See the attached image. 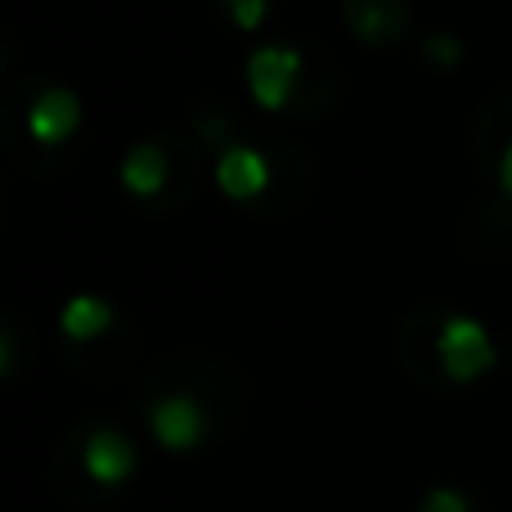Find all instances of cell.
<instances>
[{
  "label": "cell",
  "instance_id": "6da1fadb",
  "mask_svg": "<svg viewBox=\"0 0 512 512\" xmlns=\"http://www.w3.org/2000/svg\"><path fill=\"white\" fill-rule=\"evenodd\" d=\"M248 405V382L234 364L207 351L162 355L135 387V414L167 454H198L216 445Z\"/></svg>",
  "mask_w": 512,
  "mask_h": 512
},
{
  "label": "cell",
  "instance_id": "7a4b0ae2",
  "mask_svg": "<svg viewBox=\"0 0 512 512\" xmlns=\"http://www.w3.org/2000/svg\"><path fill=\"white\" fill-rule=\"evenodd\" d=\"M140 472V445L113 418H81L59 436L50 459V481L68 504L104 508Z\"/></svg>",
  "mask_w": 512,
  "mask_h": 512
},
{
  "label": "cell",
  "instance_id": "3957f363",
  "mask_svg": "<svg viewBox=\"0 0 512 512\" xmlns=\"http://www.w3.org/2000/svg\"><path fill=\"white\" fill-rule=\"evenodd\" d=\"M396 355L423 387H468L495 369L499 351L490 333L468 315L450 310H409L396 328Z\"/></svg>",
  "mask_w": 512,
  "mask_h": 512
},
{
  "label": "cell",
  "instance_id": "277c9868",
  "mask_svg": "<svg viewBox=\"0 0 512 512\" xmlns=\"http://www.w3.org/2000/svg\"><path fill=\"white\" fill-rule=\"evenodd\" d=\"M63 342H68V364L86 378L104 382L131 364L135 337L131 328L117 319V310L99 297H72L63 306Z\"/></svg>",
  "mask_w": 512,
  "mask_h": 512
},
{
  "label": "cell",
  "instance_id": "5b68a950",
  "mask_svg": "<svg viewBox=\"0 0 512 512\" xmlns=\"http://www.w3.org/2000/svg\"><path fill=\"white\" fill-rule=\"evenodd\" d=\"M176 153H185V140H140L122 162V185L135 198H162L176 185Z\"/></svg>",
  "mask_w": 512,
  "mask_h": 512
},
{
  "label": "cell",
  "instance_id": "8992f818",
  "mask_svg": "<svg viewBox=\"0 0 512 512\" xmlns=\"http://www.w3.org/2000/svg\"><path fill=\"white\" fill-rule=\"evenodd\" d=\"M216 180H221V189L234 203H265V194H270V185H274L270 149H252V144H243V140L225 144L221 162H216Z\"/></svg>",
  "mask_w": 512,
  "mask_h": 512
},
{
  "label": "cell",
  "instance_id": "52a82bcc",
  "mask_svg": "<svg viewBox=\"0 0 512 512\" xmlns=\"http://www.w3.org/2000/svg\"><path fill=\"white\" fill-rule=\"evenodd\" d=\"M301 77H306V59L297 50L265 45V50H256L248 59V86L261 99V108H270V113L292 104V90H297Z\"/></svg>",
  "mask_w": 512,
  "mask_h": 512
},
{
  "label": "cell",
  "instance_id": "ba28073f",
  "mask_svg": "<svg viewBox=\"0 0 512 512\" xmlns=\"http://www.w3.org/2000/svg\"><path fill=\"white\" fill-rule=\"evenodd\" d=\"M342 18L355 41L364 45H396L405 41L414 9L409 0H342Z\"/></svg>",
  "mask_w": 512,
  "mask_h": 512
},
{
  "label": "cell",
  "instance_id": "9c48e42d",
  "mask_svg": "<svg viewBox=\"0 0 512 512\" xmlns=\"http://www.w3.org/2000/svg\"><path fill=\"white\" fill-rule=\"evenodd\" d=\"M77 95L72 90H41V95L32 99V108H27V131H32L36 144H45V149H54V144H63L72 131H77Z\"/></svg>",
  "mask_w": 512,
  "mask_h": 512
},
{
  "label": "cell",
  "instance_id": "30bf717a",
  "mask_svg": "<svg viewBox=\"0 0 512 512\" xmlns=\"http://www.w3.org/2000/svg\"><path fill=\"white\" fill-rule=\"evenodd\" d=\"M512 144V86L499 90L477 117V135H472V158L486 176H499V158Z\"/></svg>",
  "mask_w": 512,
  "mask_h": 512
},
{
  "label": "cell",
  "instance_id": "8fae6325",
  "mask_svg": "<svg viewBox=\"0 0 512 512\" xmlns=\"http://www.w3.org/2000/svg\"><path fill=\"white\" fill-rule=\"evenodd\" d=\"M418 512H481L477 499L468 495V490L459 486H436L423 495V504H418Z\"/></svg>",
  "mask_w": 512,
  "mask_h": 512
},
{
  "label": "cell",
  "instance_id": "7c38bea8",
  "mask_svg": "<svg viewBox=\"0 0 512 512\" xmlns=\"http://www.w3.org/2000/svg\"><path fill=\"white\" fill-rule=\"evenodd\" d=\"M225 9H230L234 27H243V32H256L265 18V0H221Z\"/></svg>",
  "mask_w": 512,
  "mask_h": 512
},
{
  "label": "cell",
  "instance_id": "4fadbf2b",
  "mask_svg": "<svg viewBox=\"0 0 512 512\" xmlns=\"http://www.w3.org/2000/svg\"><path fill=\"white\" fill-rule=\"evenodd\" d=\"M423 54H427L432 63H441V68H454V63H459V41H454L450 32H436L432 41L423 45Z\"/></svg>",
  "mask_w": 512,
  "mask_h": 512
},
{
  "label": "cell",
  "instance_id": "5bb4252c",
  "mask_svg": "<svg viewBox=\"0 0 512 512\" xmlns=\"http://www.w3.org/2000/svg\"><path fill=\"white\" fill-rule=\"evenodd\" d=\"M499 189H504V198H512V144L504 149V158H499Z\"/></svg>",
  "mask_w": 512,
  "mask_h": 512
}]
</instances>
